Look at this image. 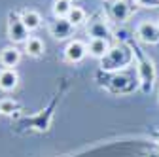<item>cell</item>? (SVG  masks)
Masks as SVG:
<instances>
[{
	"instance_id": "obj_14",
	"label": "cell",
	"mask_w": 159,
	"mask_h": 157,
	"mask_svg": "<svg viewBox=\"0 0 159 157\" xmlns=\"http://www.w3.org/2000/svg\"><path fill=\"white\" fill-rule=\"evenodd\" d=\"M19 15H21V21L25 23V27L29 30H36L42 25V15L36 10H23V11H19Z\"/></svg>"
},
{
	"instance_id": "obj_3",
	"label": "cell",
	"mask_w": 159,
	"mask_h": 157,
	"mask_svg": "<svg viewBox=\"0 0 159 157\" xmlns=\"http://www.w3.org/2000/svg\"><path fill=\"white\" fill-rule=\"evenodd\" d=\"M6 34L8 40L15 46V44H25L30 38V30L25 27V23L21 21V15L17 11H10L8 13V27H6Z\"/></svg>"
},
{
	"instance_id": "obj_23",
	"label": "cell",
	"mask_w": 159,
	"mask_h": 157,
	"mask_svg": "<svg viewBox=\"0 0 159 157\" xmlns=\"http://www.w3.org/2000/svg\"><path fill=\"white\" fill-rule=\"evenodd\" d=\"M72 2H74V0H72Z\"/></svg>"
},
{
	"instance_id": "obj_2",
	"label": "cell",
	"mask_w": 159,
	"mask_h": 157,
	"mask_svg": "<svg viewBox=\"0 0 159 157\" xmlns=\"http://www.w3.org/2000/svg\"><path fill=\"white\" fill-rule=\"evenodd\" d=\"M133 51H134V66H136V78H138V85L144 95H150L153 85H155V78H157V70H155V63L153 59L148 57L140 46H136L133 42H129Z\"/></svg>"
},
{
	"instance_id": "obj_1",
	"label": "cell",
	"mask_w": 159,
	"mask_h": 157,
	"mask_svg": "<svg viewBox=\"0 0 159 157\" xmlns=\"http://www.w3.org/2000/svg\"><path fill=\"white\" fill-rule=\"evenodd\" d=\"M133 63H134V51H133L131 44L119 42L110 47V51L104 55V59H101V70L114 74V72L127 70Z\"/></svg>"
},
{
	"instance_id": "obj_8",
	"label": "cell",
	"mask_w": 159,
	"mask_h": 157,
	"mask_svg": "<svg viewBox=\"0 0 159 157\" xmlns=\"http://www.w3.org/2000/svg\"><path fill=\"white\" fill-rule=\"evenodd\" d=\"M65 61L66 63H72V65H78L82 63L84 59L87 57V44L82 42V40H76V38H72V40H68V44L65 46Z\"/></svg>"
},
{
	"instance_id": "obj_20",
	"label": "cell",
	"mask_w": 159,
	"mask_h": 157,
	"mask_svg": "<svg viewBox=\"0 0 159 157\" xmlns=\"http://www.w3.org/2000/svg\"><path fill=\"white\" fill-rule=\"evenodd\" d=\"M155 136H157V142H159V132H157V134H155Z\"/></svg>"
},
{
	"instance_id": "obj_7",
	"label": "cell",
	"mask_w": 159,
	"mask_h": 157,
	"mask_svg": "<svg viewBox=\"0 0 159 157\" xmlns=\"http://www.w3.org/2000/svg\"><path fill=\"white\" fill-rule=\"evenodd\" d=\"M136 40L142 42V44H148V46H153V44H159V25L155 21H140L136 25Z\"/></svg>"
},
{
	"instance_id": "obj_12",
	"label": "cell",
	"mask_w": 159,
	"mask_h": 157,
	"mask_svg": "<svg viewBox=\"0 0 159 157\" xmlns=\"http://www.w3.org/2000/svg\"><path fill=\"white\" fill-rule=\"evenodd\" d=\"M112 44L110 40H102V38H91L87 42V55H91L93 59H104V55L110 51Z\"/></svg>"
},
{
	"instance_id": "obj_4",
	"label": "cell",
	"mask_w": 159,
	"mask_h": 157,
	"mask_svg": "<svg viewBox=\"0 0 159 157\" xmlns=\"http://www.w3.org/2000/svg\"><path fill=\"white\" fill-rule=\"evenodd\" d=\"M85 32L89 38H102V40L112 38V27L106 21V15L102 11H97L89 17V21L85 23Z\"/></svg>"
},
{
	"instance_id": "obj_15",
	"label": "cell",
	"mask_w": 159,
	"mask_h": 157,
	"mask_svg": "<svg viewBox=\"0 0 159 157\" xmlns=\"http://www.w3.org/2000/svg\"><path fill=\"white\" fill-rule=\"evenodd\" d=\"M74 2L72 0H53V4H51V11H53V17H59V19H66L70 10H72Z\"/></svg>"
},
{
	"instance_id": "obj_21",
	"label": "cell",
	"mask_w": 159,
	"mask_h": 157,
	"mask_svg": "<svg viewBox=\"0 0 159 157\" xmlns=\"http://www.w3.org/2000/svg\"><path fill=\"white\" fill-rule=\"evenodd\" d=\"M157 99H159V93H157Z\"/></svg>"
},
{
	"instance_id": "obj_11",
	"label": "cell",
	"mask_w": 159,
	"mask_h": 157,
	"mask_svg": "<svg viewBox=\"0 0 159 157\" xmlns=\"http://www.w3.org/2000/svg\"><path fill=\"white\" fill-rule=\"evenodd\" d=\"M19 85V74L15 68H2L0 70V91L10 93L15 91Z\"/></svg>"
},
{
	"instance_id": "obj_22",
	"label": "cell",
	"mask_w": 159,
	"mask_h": 157,
	"mask_svg": "<svg viewBox=\"0 0 159 157\" xmlns=\"http://www.w3.org/2000/svg\"><path fill=\"white\" fill-rule=\"evenodd\" d=\"M157 25H159V21H157Z\"/></svg>"
},
{
	"instance_id": "obj_13",
	"label": "cell",
	"mask_w": 159,
	"mask_h": 157,
	"mask_svg": "<svg viewBox=\"0 0 159 157\" xmlns=\"http://www.w3.org/2000/svg\"><path fill=\"white\" fill-rule=\"evenodd\" d=\"M23 46H25V53H27V55H30V57H34V59L42 57V55L46 53V44L40 40L38 36H30Z\"/></svg>"
},
{
	"instance_id": "obj_17",
	"label": "cell",
	"mask_w": 159,
	"mask_h": 157,
	"mask_svg": "<svg viewBox=\"0 0 159 157\" xmlns=\"http://www.w3.org/2000/svg\"><path fill=\"white\" fill-rule=\"evenodd\" d=\"M19 110H21V104H19L17 101H11V99H2V101H0V114L13 115Z\"/></svg>"
},
{
	"instance_id": "obj_19",
	"label": "cell",
	"mask_w": 159,
	"mask_h": 157,
	"mask_svg": "<svg viewBox=\"0 0 159 157\" xmlns=\"http://www.w3.org/2000/svg\"><path fill=\"white\" fill-rule=\"evenodd\" d=\"M146 157H159V153H148Z\"/></svg>"
},
{
	"instance_id": "obj_9",
	"label": "cell",
	"mask_w": 159,
	"mask_h": 157,
	"mask_svg": "<svg viewBox=\"0 0 159 157\" xmlns=\"http://www.w3.org/2000/svg\"><path fill=\"white\" fill-rule=\"evenodd\" d=\"M131 13H133V8L129 6L127 0H110L108 15L114 19L116 23H125L131 17Z\"/></svg>"
},
{
	"instance_id": "obj_16",
	"label": "cell",
	"mask_w": 159,
	"mask_h": 157,
	"mask_svg": "<svg viewBox=\"0 0 159 157\" xmlns=\"http://www.w3.org/2000/svg\"><path fill=\"white\" fill-rule=\"evenodd\" d=\"M66 19L78 29V27H82V25L87 23V11L82 6H72V10H70V13H68Z\"/></svg>"
},
{
	"instance_id": "obj_6",
	"label": "cell",
	"mask_w": 159,
	"mask_h": 157,
	"mask_svg": "<svg viewBox=\"0 0 159 157\" xmlns=\"http://www.w3.org/2000/svg\"><path fill=\"white\" fill-rule=\"evenodd\" d=\"M48 30H49V34L55 38V40H59V42H63V40H70V38L74 36V32H76V27L68 21V19H59V17H53L51 21L48 23Z\"/></svg>"
},
{
	"instance_id": "obj_18",
	"label": "cell",
	"mask_w": 159,
	"mask_h": 157,
	"mask_svg": "<svg viewBox=\"0 0 159 157\" xmlns=\"http://www.w3.org/2000/svg\"><path fill=\"white\" fill-rule=\"evenodd\" d=\"M136 6H140V8H148V10H155L159 8V0H134Z\"/></svg>"
},
{
	"instance_id": "obj_10",
	"label": "cell",
	"mask_w": 159,
	"mask_h": 157,
	"mask_svg": "<svg viewBox=\"0 0 159 157\" xmlns=\"http://www.w3.org/2000/svg\"><path fill=\"white\" fill-rule=\"evenodd\" d=\"M21 63V49L15 46H6L0 51V65L2 68H15Z\"/></svg>"
},
{
	"instance_id": "obj_5",
	"label": "cell",
	"mask_w": 159,
	"mask_h": 157,
	"mask_svg": "<svg viewBox=\"0 0 159 157\" xmlns=\"http://www.w3.org/2000/svg\"><path fill=\"white\" fill-rule=\"evenodd\" d=\"M136 87H140V85H138V78L131 76L125 70L114 72L112 78H110V82H108V89L112 93H117V95H127V93L134 91Z\"/></svg>"
}]
</instances>
